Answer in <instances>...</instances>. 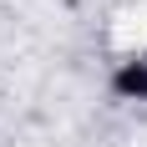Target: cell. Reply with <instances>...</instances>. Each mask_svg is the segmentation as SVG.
<instances>
[{
	"instance_id": "1",
	"label": "cell",
	"mask_w": 147,
	"mask_h": 147,
	"mask_svg": "<svg viewBox=\"0 0 147 147\" xmlns=\"http://www.w3.org/2000/svg\"><path fill=\"white\" fill-rule=\"evenodd\" d=\"M112 91L127 102H147V61H122L112 71Z\"/></svg>"
}]
</instances>
